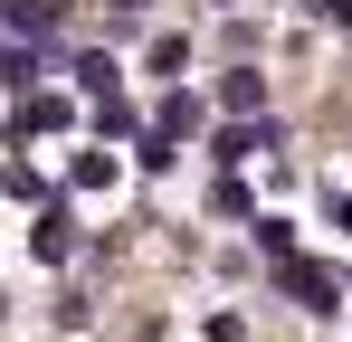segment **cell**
<instances>
[{"label": "cell", "mask_w": 352, "mask_h": 342, "mask_svg": "<svg viewBox=\"0 0 352 342\" xmlns=\"http://www.w3.org/2000/svg\"><path fill=\"white\" fill-rule=\"evenodd\" d=\"M276 295H295L305 314H333V276H324V266H305V257H295V266H276Z\"/></svg>", "instance_id": "6da1fadb"}, {"label": "cell", "mask_w": 352, "mask_h": 342, "mask_svg": "<svg viewBox=\"0 0 352 342\" xmlns=\"http://www.w3.org/2000/svg\"><path fill=\"white\" fill-rule=\"evenodd\" d=\"M219 105H229V124H248V114L267 124V76H257V67H238V76H219Z\"/></svg>", "instance_id": "7a4b0ae2"}, {"label": "cell", "mask_w": 352, "mask_h": 342, "mask_svg": "<svg viewBox=\"0 0 352 342\" xmlns=\"http://www.w3.org/2000/svg\"><path fill=\"white\" fill-rule=\"evenodd\" d=\"M267 143H276V124H219V133H210V152H219V162H257Z\"/></svg>", "instance_id": "3957f363"}, {"label": "cell", "mask_w": 352, "mask_h": 342, "mask_svg": "<svg viewBox=\"0 0 352 342\" xmlns=\"http://www.w3.org/2000/svg\"><path fill=\"white\" fill-rule=\"evenodd\" d=\"M58 19H67V0H19V10H10V29H19L29 48H38V38H58Z\"/></svg>", "instance_id": "277c9868"}, {"label": "cell", "mask_w": 352, "mask_h": 342, "mask_svg": "<svg viewBox=\"0 0 352 342\" xmlns=\"http://www.w3.org/2000/svg\"><path fill=\"white\" fill-rule=\"evenodd\" d=\"M153 124H162V133H172V143H190V133H200V95H190V86H172V95H162V114H153Z\"/></svg>", "instance_id": "5b68a950"}, {"label": "cell", "mask_w": 352, "mask_h": 342, "mask_svg": "<svg viewBox=\"0 0 352 342\" xmlns=\"http://www.w3.org/2000/svg\"><path fill=\"white\" fill-rule=\"evenodd\" d=\"M67 124V95H29V105H19V124H10V133H19V143H29V133H58Z\"/></svg>", "instance_id": "8992f818"}, {"label": "cell", "mask_w": 352, "mask_h": 342, "mask_svg": "<svg viewBox=\"0 0 352 342\" xmlns=\"http://www.w3.org/2000/svg\"><path fill=\"white\" fill-rule=\"evenodd\" d=\"M133 162H143V171H172V162H181V143L162 133V124H143V143H133Z\"/></svg>", "instance_id": "52a82bcc"}, {"label": "cell", "mask_w": 352, "mask_h": 342, "mask_svg": "<svg viewBox=\"0 0 352 342\" xmlns=\"http://www.w3.org/2000/svg\"><path fill=\"white\" fill-rule=\"evenodd\" d=\"M115 76H124V67H115V57H76V86H86V95H124V86H115Z\"/></svg>", "instance_id": "ba28073f"}, {"label": "cell", "mask_w": 352, "mask_h": 342, "mask_svg": "<svg viewBox=\"0 0 352 342\" xmlns=\"http://www.w3.org/2000/svg\"><path fill=\"white\" fill-rule=\"evenodd\" d=\"M96 133H133V95H96ZM143 143V133H133Z\"/></svg>", "instance_id": "9c48e42d"}, {"label": "cell", "mask_w": 352, "mask_h": 342, "mask_svg": "<svg viewBox=\"0 0 352 342\" xmlns=\"http://www.w3.org/2000/svg\"><path fill=\"white\" fill-rule=\"evenodd\" d=\"M67 247H76V219L48 209V219H38V257H67Z\"/></svg>", "instance_id": "30bf717a"}, {"label": "cell", "mask_w": 352, "mask_h": 342, "mask_svg": "<svg viewBox=\"0 0 352 342\" xmlns=\"http://www.w3.org/2000/svg\"><path fill=\"white\" fill-rule=\"evenodd\" d=\"M257 247H267L276 266H295V219H257Z\"/></svg>", "instance_id": "8fae6325"}, {"label": "cell", "mask_w": 352, "mask_h": 342, "mask_svg": "<svg viewBox=\"0 0 352 342\" xmlns=\"http://www.w3.org/2000/svg\"><path fill=\"white\" fill-rule=\"evenodd\" d=\"M76 190H115V152H76Z\"/></svg>", "instance_id": "7c38bea8"}, {"label": "cell", "mask_w": 352, "mask_h": 342, "mask_svg": "<svg viewBox=\"0 0 352 342\" xmlns=\"http://www.w3.org/2000/svg\"><path fill=\"white\" fill-rule=\"evenodd\" d=\"M210 342H248V323L238 314H210Z\"/></svg>", "instance_id": "4fadbf2b"}, {"label": "cell", "mask_w": 352, "mask_h": 342, "mask_svg": "<svg viewBox=\"0 0 352 342\" xmlns=\"http://www.w3.org/2000/svg\"><path fill=\"white\" fill-rule=\"evenodd\" d=\"M314 10H324V19H333V29H352V0H314Z\"/></svg>", "instance_id": "5bb4252c"}, {"label": "cell", "mask_w": 352, "mask_h": 342, "mask_svg": "<svg viewBox=\"0 0 352 342\" xmlns=\"http://www.w3.org/2000/svg\"><path fill=\"white\" fill-rule=\"evenodd\" d=\"M105 10H115V19H143V10H153V0H105Z\"/></svg>", "instance_id": "9a60e30c"}, {"label": "cell", "mask_w": 352, "mask_h": 342, "mask_svg": "<svg viewBox=\"0 0 352 342\" xmlns=\"http://www.w3.org/2000/svg\"><path fill=\"white\" fill-rule=\"evenodd\" d=\"M343 228H352V200H343Z\"/></svg>", "instance_id": "2e32d148"}, {"label": "cell", "mask_w": 352, "mask_h": 342, "mask_svg": "<svg viewBox=\"0 0 352 342\" xmlns=\"http://www.w3.org/2000/svg\"><path fill=\"white\" fill-rule=\"evenodd\" d=\"M0 314H10V295H0Z\"/></svg>", "instance_id": "e0dca14e"}, {"label": "cell", "mask_w": 352, "mask_h": 342, "mask_svg": "<svg viewBox=\"0 0 352 342\" xmlns=\"http://www.w3.org/2000/svg\"><path fill=\"white\" fill-rule=\"evenodd\" d=\"M219 10H238V0H219Z\"/></svg>", "instance_id": "ac0fdd59"}]
</instances>
